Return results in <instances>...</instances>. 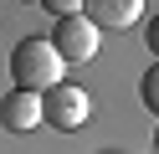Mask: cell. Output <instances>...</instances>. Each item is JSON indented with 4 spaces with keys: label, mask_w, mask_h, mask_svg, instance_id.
<instances>
[{
    "label": "cell",
    "mask_w": 159,
    "mask_h": 154,
    "mask_svg": "<svg viewBox=\"0 0 159 154\" xmlns=\"http://www.w3.org/2000/svg\"><path fill=\"white\" fill-rule=\"evenodd\" d=\"M0 123L11 133H31L41 123V92H26V87H11L0 98Z\"/></svg>",
    "instance_id": "5"
},
{
    "label": "cell",
    "mask_w": 159,
    "mask_h": 154,
    "mask_svg": "<svg viewBox=\"0 0 159 154\" xmlns=\"http://www.w3.org/2000/svg\"><path fill=\"white\" fill-rule=\"evenodd\" d=\"M52 46H57V57H62L67 67H72V62H93L98 46H103V31L87 16H67V21L52 26Z\"/></svg>",
    "instance_id": "2"
},
{
    "label": "cell",
    "mask_w": 159,
    "mask_h": 154,
    "mask_svg": "<svg viewBox=\"0 0 159 154\" xmlns=\"http://www.w3.org/2000/svg\"><path fill=\"white\" fill-rule=\"evenodd\" d=\"M154 149H159V128H154Z\"/></svg>",
    "instance_id": "9"
},
{
    "label": "cell",
    "mask_w": 159,
    "mask_h": 154,
    "mask_svg": "<svg viewBox=\"0 0 159 154\" xmlns=\"http://www.w3.org/2000/svg\"><path fill=\"white\" fill-rule=\"evenodd\" d=\"M144 41H149V51H154V57H159V16L149 21V31H144Z\"/></svg>",
    "instance_id": "8"
},
{
    "label": "cell",
    "mask_w": 159,
    "mask_h": 154,
    "mask_svg": "<svg viewBox=\"0 0 159 154\" xmlns=\"http://www.w3.org/2000/svg\"><path fill=\"white\" fill-rule=\"evenodd\" d=\"M82 5H87V0H41V10H46V16H57V21L82 16Z\"/></svg>",
    "instance_id": "7"
},
{
    "label": "cell",
    "mask_w": 159,
    "mask_h": 154,
    "mask_svg": "<svg viewBox=\"0 0 159 154\" xmlns=\"http://www.w3.org/2000/svg\"><path fill=\"white\" fill-rule=\"evenodd\" d=\"M87 113H93V98H87L82 87H72V82H57L52 92H41V118L52 123V128H62V133L82 128Z\"/></svg>",
    "instance_id": "3"
},
{
    "label": "cell",
    "mask_w": 159,
    "mask_h": 154,
    "mask_svg": "<svg viewBox=\"0 0 159 154\" xmlns=\"http://www.w3.org/2000/svg\"><path fill=\"white\" fill-rule=\"evenodd\" d=\"M82 16L93 21L98 31H128L144 21V0H87Z\"/></svg>",
    "instance_id": "4"
},
{
    "label": "cell",
    "mask_w": 159,
    "mask_h": 154,
    "mask_svg": "<svg viewBox=\"0 0 159 154\" xmlns=\"http://www.w3.org/2000/svg\"><path fill=\"white\" fill-rule=\"evenodd\" d=\"M139 98H144V108H149V113L159 118V62H154V67L144 72V82H139Z\"/></svg>",
    "instance_id": "6"
},
{
    "label": "cell",
    "mask_w": 159,
    "mask_h": 154,
    "mask_svg": "<svg viewBox=\"0 0 159 154\" xmlns=\"http://www.w3.org/2000/svg\"><path fill=\"white\" fill-rule=\"evenodd\" d=\"M62 72H67V62L57 57L52 36H26V41H16V51H11V77H16V87H26V92H52L57 82H62Z\"/></svg>",
    "instance_id": "1"
}]
</instances>
